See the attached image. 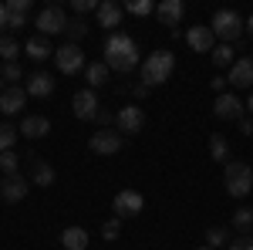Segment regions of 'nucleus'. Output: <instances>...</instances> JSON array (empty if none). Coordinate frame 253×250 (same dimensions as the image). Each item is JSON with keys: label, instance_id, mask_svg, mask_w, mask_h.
Here are the masks:
<instances>
[{"label": "nucleus", "instance_id": "nucleus-30", "mask_svg": "<svg viewBox=\"0 0 253 250\" xmlns=\"http://www.w3.org/2000/svg\"><path fill=\"white\" fill-rule=\"evenodd\" d=\"M125 10L135 17H149V14H156V3L152 0H132V3H125Z\"/></svg>", "mask_w": 253, "mask_h": 250}, {"label": "nucleus", "instance_id": "nucleus-39", "mask_svg": "<svg viewBox=\"0 0 253 250\" xmlns=\"http://www.w3.org/2000/svg\"><path fill=\"white\" fill-rule=\"evenodd\" d=\"M240 132H243V135H253V118H240Z\"/></svg>", "mask_w": 253, "mask_h": 250}, {"label": "nucleus", "instance_id": "nucleus-21", "mask_svg": "<svg viewBox=\"0 0 253 250\" xmlns=\"http://www.w3.org/2000/svg\"><path fill=\"white\" fill-rule=\"evenodd\" d=\"M31 183L34 186H51L54 183V166L51 162H44V159H31Z\"/></svg>", "mask_w": 253, "mask_h": 250}, {"label": "nucleus", "instance_id": "nucleus-15", "mask_svg": "<svg viewBox=\"0 0 253 250\" xmlns=\"http://www.w3.org/2000/svg\"><path fill=\"white\" fill-rule=\"evenodd\" d=\"M182 14H186L182 0H162V3H156V17H159V24H162V27H169V31H175V27H179Z\"/></svg>", "mask_w": 253, "mask_h": 250}, {"label": "nucleus", "instance_id": "nucleus-10", "mask_svg": "<svg viewBox=\"0 0 253 250\" xmlns=\"http://www.w3.org/2000/svg\"><path fill=\"white\" fill-rule=\"evenodd\" d=\"M88 149H91L95 155H115L118 149H122V135H118L115 129H101V132L91 135Z\"/></svg>", "mask_w": 253, "mask_h": 250}, {"label": "nucleus", "instance_id": "nucleus-1", "mask_svg": "<svg viewBox=\"0 0 253 250\" xmlns=\"http://www.w3.org/2000/svg\"><path fill=\"white\" fill-rule=\"evenodd\" d=\"M105 64H108V71H118V75L138 68V44H135V38L125 34V31L108 34V41H105Z\"/></svg>", "mask_w": 253, "mask_h": 250}, {"label": "nucleus", "instance_id": "nucleus-45", "mask_svg": "<svg viewBox=\"0 0 253 250\" xmlns=\"http://www.w3.org/2000/svg\"><path fill=\"white\" fill-rule=\"evenodd\" d=\"M243 27L250 31V38H253V14H250V17H247V24H243Z\"/></svg>", "mask_w": 253, "mask_h": 250}, {"label": "nucleus", "instance_id": "nucleus-47", "mask_svg": "<svg viewBox=\"0 0 253 250\" xmlns=\"http://www.w3.org/2000/svg\"><path fill=\"white\" fill-rule=\"evenodd\" d=\"M0 92H3V78H0Z\"/></svg>", "mask_w": 253, "mask_h": 250}, {"label": "nucleus", "instance_id": "nucleus-24", "mask_svg": "<svg viewBox=\"0 0 253 250\" xmlns=\"http://www.w3.org/2000/svg\"><path fill=\"white\" fill-rule=\"evenodd\" d=\"M210 155H213L216 162H230V142H226V135H210Z\"/></svg>", "mask_w": 253, "mask_h": 250}, {"label": "nucleus", "instance_id": "nucleus-33", "mask_svg": "<svg viewBox=\"0 0 253 250\" xmlns=\"http://www.w3.org/2000/svg\"><path fill=\"white\" fill-rule=\"evenodd\" d=\"M14 139H17V129L14 125H0V152H10L14 149Z\"/></svg>", "mask_w": 253, "mask_h": 250}, {"label": "nucleus", "instance_id": "nucleus-14", "mask_svg": "<svg viewBox=\"0 0 253 250\" xmlns=\"http://www.w3.org/2000/svg\"><path fill=\"white\" fill-rule=\"evenodd\" d=\"M213 112H216V118H223V122H240L243 118V101L236 95H216V105H213Z\"/></svg>", "mask_w": 253, "mask_h": 250}, {"label": "nucleus", "instance_id": "nucleus-41", "mask_svg": "<svg viewBox=\"0 0 253 250\" xmlns=\"http://www.w3.org/2000/svg\"><path fill=\"white\" fill-rule=\"evenodd\" d=\"M95 122H98V125H108V122H115V115H112V112H98Z\"/></svg>", "mask_w": 253, "mask_h": 250}, {"label": "nucleus", "instance_id": "nucleus-26", "mask_svg": "<svg viewBox=\"0 0 253 250\" xmlns=\"http://www.w3.org/2000/svg\"><path fill=\"white\" fill-rule=\"evenodd\" d=\"M233 230H240V233L253 230V210L250 206H240V210L233 213Z\"/></svg>", "mask_w": 253, "mask_h": 250}, {"label": "nucleus", "instance_id": "nucleus-7", "mask_svg": "<svg viewBox=\"0 0 253 250\" xmlns=\"http://www.w3.org/2000/svg\"><path fill=\"white\" fill-rule=\"evenodd\" d=\"M112 210H115L118 220H125V216H138V213L145 210V200H142V193H135V190H122L115 196V203H112Z\"/></svg>", "mask_w": 253, "mask_h": 250}, {"label": "nucleus", "instance_id": "nucleus-36", "mask_svg": "<svg viewBox=\"0 0 253 250\" xmlns=\"http://www.w3.org/2000/svg\"><path fill=\"white\" fill-rule=\"evenodd\" d=\"M98 3H101V0H75L71 10H75V14H88V10H98Z\"/></svg>", "mask_w": 253, "mask_h": 250}, {"label": "nucleus", "instance_id": "nucleus-12", "mask_svg": "<svg viewBox=\"0 0 253 250\" xmlns=\"http://www.w3.org/2000/svg\"><path fill=\"white\" fill-rule=\"evenodd\" d=\"M98 17V27H108L112 34H115V27H122V17H125V7L122 3H115V0H101L95 10Z\"/></svg>", "mask_w": 253, "mask_h": 250}, {"label": "nucleus", "instance_id": "nucleus-17", "mask_svg": "<svg viewBox=\"0 0 253 250\" xmlns=\"http://www.w3.org/2000/svg\"><path fill=\"white\" fill-rule=\"evenodd\" d=\"M24 101H27V92L20 85H10V88L0 92V112L3 115H17L20 108H24Z\"/></svg>", "mask_w": 253, "mask_h": 250}, {"label": "nucleus", "instance_id": "nucleus-27", "mask_svg": "<svg viewBox=\"0 0 253 250\" xmlns=\"http://www.w3.org/2000/svg\"><path fill=\"white\" fill-rule=\"evenodd\" d=\"M64 34H68V44H78V41L88 34V24H84L81 17H71V20H68V27H64Z\"/></svg>", "mask_w": 253, "mask_h": 250}, {"label": "nucleus", "instance_id": "nucleus-3", "mask_svg": "<svg viewBox=\"0 0 253 250\" xmlns=\"http://www.w3.org/2000/svg\"><path fill=\"white\" fill-rule=\"evenodd\" d=\"M223 186H226V193H230L233 200L250 196L253 193V169L247 162H226V169H223Z\"/></svg>", "mask_w": 253, "mask_h": 250}, {"label": "nucleus", "instance_id": "nucleus-4", "mask_svg": "<svg viewBox=\"0 0 253 250\" xmlns=\"http://www.w3.org/2000/svg\"><path fill=\"white\" fill-rule=\"evenodd\" d=\"M210 31H213L223 44H233V41H240V34H243V17H240L236 10H216L213 20H210Z\"/></svg>", "mask_w": 253, "mask_h": 250}, {"label": "nucleus", "instance_id": "nucleus-22", "mask_svg": "<svg viewBox=\"0 0 253 250\" xmlns=\"http://www.w3.org/2000/svg\"><path fill=\"white\" fill-rule=\"evenodd\" d=\"M61 244H64V250H84L88 247V230L84 227H64L61 230Z\"/></svg>", "mask_w": 253, "mask_h": 250}, {"label": "nucleus", "instance_id": "nucleus-32", "mask_svg": "<svg viewBox=\"0 0 253 250\" xmlns=\"http://www.w3.org/2000/svg\"><path fill=\"white\" fill-rule=\"evenodd\" d=\"M0 78H3V85H14V81L24 78V71H20L17 61H7V64H3V71H0Z\"/></svg>", "mask_w": 253, "mask_h": 250}, {"label": "nucleus", "instance_id": "nucleus-8", "mask_svg": "<svg viewBox=\"0 0 253 250\" xmlns=\"http://www.w3.org/2000/svg\"><path fill=\"white\" fill-rule=\"evenodd\" d=\"M186 44H189L193 51H199V54H213L216 34L210 31V24H196V27H189V31H186Z\"/></svg>", "mask_w": 253, "mask_h": 250}, {"label": "nucleus", "instance_id": "nucleus-40", "mask_svg": "<svg viewBox=\"0 0 253 250\" xmlns=\"http://www.w3.org/2000/svg\"><path fill=\"white\" fill-rule=\"evenodd\" d=\"M7 20H10V14H7V3H3V0H0V31H3V27H7Z\"/></svg>", "mask_w": 253, "mask_h": 250}, {"label": "nucleus", "instance_id": "nucleus-43", "mask_svg": "<svg viewBox=\"0 0 253 250\" xmlns=\"http://www.w3.org/2000/svg\"><path fill=\"white\" fill-rule=\"evenodd\" d=\"M213 88L219 92V95H223V88H226V78H213Z\"/></svg>", "mask_w": 253, "mask_h": 250}, {"label": "nucleus", "instance_id": "nucleus-13", "mask_svg": "<svg viewBox=\"0 0 253 250\" xmlns=\"http://www.w3.org/2000/svg\"><path fill=\"white\" fill-rule=\"evenodd\" d=\"M31 190V179H24V176H3V183H0V200L3 203H20L24 196Z\"/></svg>", "mask_w": 253, "mask_h": 250}, {"label": "nucleus", "instance_id": "nucleus-11", "mask_svg": "<svg viewBox=\"0 0 253 250\" xmlns=\"http://www.w3.org/2000/svg\"><path fill=\"white\" fill-rule=\"evenodd\" d=\"M75 115L81 118V122H91V118H98V112H101V105H98V95L95 88H81L78 95H75Z\"/></svg>", "mask_w": 253, "mask_h": 250}, {"label": "nucleus", "instance_id": "nucleus-6", "mask_svg": "<svg viewBox=\"0 0 253 250\" xmlns=\"http://www.w3.org/2000/svg\"><path fill=\"white\" fill-rule=\"evenodd\" d=\"M54 64H58L61 75H78L81 68H84V51H81L78 44H61L58 51H54Z\"/></svg>", "mask_w": 253, "mask_h": 250}, {"label": "nucleus", "instance_id": "nucleus-28", "mask_svg": "<svg viewBox=\"0 0 253 250\" xmlns=\"http://www.w3.org/2000/svg\"><path fill=\"white\" fill-rule=\"evenodd\" d=\"M223 244H230V230H226V227H210V230H206V247L219 250Z\"/></svg>", "mask_w": 253, "mask_h": 250}, {"label": "nucleus", "instance_id": "nucleus-46", "mask_svg": "<svg viewBox=\"0 0 253 250\" xmlns=\"http://www.w3.org/2000/svg\"><path fill=\"white\" fill-rule=\"evenodd\" d=\"M196 250H213V247H206V244H203V247H196Z\"/></svg>", "mask_w": 253, "mask_h": 250}, {"label": "nucleus", "instance_id": "nucleus-35", "mask_svg": "<svg viewBox=\"0 0 253 250\" xmlns=\"http://www.w3.org/2000/svg\"><path fill=\"white\" fill-rule=\"evenodd\" d=\"M7 14H31V0H7Z\"/></svg>", "mask_w": 253, "mask_h": 250}, {"label": "nucleus", "instance_id": "nucleus-23", "mask_svg": "<svg viewBox=\"0 0 253 250\" xmlns=\"http://www.w3.org/2000/svg\"><path fill=\"white\" fill-rule=\"evenodd\" d=\"M84 81H88V88H101V85L108 81V64H105V61L84 64Z\"/></svg>", "mask_w": 253, "mask_h": 250}, {"label": "nucleus", "instance_id": "nucleus-34", "mask_svg": "<svg viewBox=\"0 0 253 250\" xmlns=\"http://www.w3.org/2000/svg\"><path fill=\"white\" fill-rule=\"evenodd\" d=\"M118 233H122V220H118V216H112V220L101 223V237H105V240H115Z\"/></svg>", "mask_w": 253, "mask_h": 250}, {"label": "nucleus", "instance_id": "nucleus-2", "mask_svg": "<svg viewBox=\"0 0 253 250\" xmlns=\"http://www.w3.org/2000/svg\"><path fill=\"white\" fill-rule=\"evenodd\" d=\"M172 68H175V54L172 51H152L145 64H142V81L152 88V85H162L172 78Z\"/></svg>", "mask_w": 253, "mask_h": 250}, {"label": "nucleus", "instance_id": "nucleus-31", "mask_svg": "<svg viewBox=\"0 0 253 250\" xmlns=\"http://www.w3.org/2000/svg\"><path fill=\"white\" fill-rule=\"evenodd\" d=\"M17 152L10 149V152H0V169H3V176H17Z\"/></svg>", "mask_w": 253, "mask_h": 250}, {"label": "nucleus", "instance_id": "nucleus-25", "mask_svg": "<svg viewBox=\"0 0 253 250\" xmlns=\"http://www.w3.org/2000/svg\"><path fill=\"white\" fill-rule=\"evenodd\" d=\"M213 64H216V68H233V64H236L233 48H230V44H216V48H213Z\"/></svg>", "mask_w": 253, "mask_h": 250}, {"label": "nucleus", "instance_id": "nucleus-20", "mask_svg": "<svg viewBox=\"0 0 253 250\" xmlns=\"http://www.w3.org/2000/svg\"><path fill=\"white\" fill-rule=\"evenodd\" d=\"M27 58L31 61H47V58H54V48H51V41L44 38V34H34V38L27 41Z\"/></svg>", "mask_w": 253, "mask_h": 250}, {"label": "nucleus", "instance_id": "nucleus-16", "mask_svg": "<svg viewBox=\"0 0 253 250\" xmlns=\"http://www.w3.org/2000/svg\"><path fill=\"white\" fill-rule=\"evenodd\" d=\"M226 81L233 88H253V58H236V64L230 68Z\"/></svg>", "mask_w": 253, "mask_h": 250}, {"label": "nucleus", "instance_id": "nucleus-5", "mask_svg": "<svg viewBox=\"0 0 253 250\" xmlns=\"http://www.w3.org/2000/svg\"><path fill=\"white\" fill-rule=\"evenodd\" d=\"M115 122L122 135H138L145 129V108L142 105H122L115 112Z\"/></svg>", "mask_w": 253, "mask_h": 250}, {"label": "nucleus", "instance_id": "nucleus-18", "mask_svg": "<svg viewBox=\"0 0 253 250\" xmlns=\"http://www.w3.org/2000/svg\"><path fill=\"white\" fill-rule=\"evenodd\" d=\"M27 95L34 98H47L54 92V75H47V71H34V75L27 78V88H24Z\"/></svg>", "mask_w": 253, "mask_h": 250}, {"label": "nucleus", "instance_id": "nucleus-37", "mask_svg": "<svg viewBox=\"0 0 253 250\" xmlns=\"http://www.w3.org/2000/svg\"><path fill=\"white\" fill-rule=\"evenodd\" d=\"M230 250H253V237H250V233H243V237L230 240Z\"/></svg>", "mask_w": 253, "mask_h": 250}, {"label": "nucleus", "instance_id": "nucleus-9", "mask_svg": "<svg viewBox=\"0 0 253 250\" xmlns=\"http://www.w3.org/2000/svg\"><path fill=\"white\" fill-rule=\"evenodd\" d=\"M64 27H68V17H64V10L54 7V3L44 7V10L38 14V31L44 34V38H47V34H61Z\"/></svg>", "mask_w": 253, "mask_h": 250}, {"label": "nucleus", "instance_id": "nucleus-38", "mask_svg": "<svg viewBox=\"0 0 253 250\" xmlns=\"http://www.w3.org/2000/svg\"><path fill=\"white\" fill-rule=\"evenodd\" d=\"M7 27H10V31H17V27H27V14H10Z\"/></svg>", "mask_w": 253, "mask_h": 250}, {"label": "nucleus", "instance_id": "nucleus-44", "mask_svg": "<svg viewBox=\"0 0 253 250\" xmlns=\"http://www.w3.org/2000/svg\"><path fill=\"white\" fill-rule=\"evenodd\" d=\"M247 112H250V118H253V88H250V98H247Z\"/></svg>", "mask_w": 253, "mask_h": 250}, {"label": "nucleus", "instance_id": "nucleus-42", "mask_svg": "<svg viewBox=\"0 0 253 250\" xmlns=\"http://www.w3.org/2000/svg\"><path fill=\"white\" fill-rule=\"evenodd\" d=\"M132 92H135V98H145V95H149V92H152V88H149V85H145V81H142V85H135V88H132Z\"/></svg>", "mask_w": 253, "mask_h": 250}, {"label": "nucleus", "instance_id": "nucleus-29", "mask_svg": "<svg viewBox=\"0 0 253 250\" xmlns=\"http://www.w3.org/2000/svg\"><path fill=\"white\" fill-rule=\"evenodd\" d=\"M17 51H20V44L10 34H0V58H3V64L7 61H17Z\"/></svg>", "mask_w": 253, "mask_h": 250}, {"label": "nucleus", "instance_id": "nucleus-19", "mask_svg": "<svg viewBox=\"0 0 253 250\" xmlns=\"http://www.w3.org/2000/svg\"><path fill=\"white\" fill-rule=\"evenodd\" d=\"M47 132H51V118L47 115H27L20 122V135H27V139H44Z\"/></svg>", "mask_w": 253, "mask_h": 250}]
</instances>
